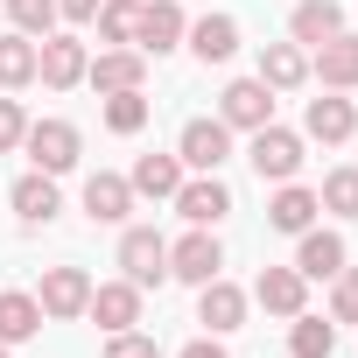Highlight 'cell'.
Segmentation results:
<instances>
[{"mask_svg": "<svg viewBox=\"0 0 358 358\" xmlns=\"http://www.w3.org/2000/svg\"><path fill=\"white\" fill-rule=\"evenodd\" d=\"M85 316L113 337V330H134L141 323V288L120 274V281H92V302H85Z\"/></svg>", "mask_w": 358, "mask_h": 358, "instance_id": "obj_13", "label": "cell"}, {"mask_svg": "<svg viewBox=\"0 0 358 358\" xmlns=\"http://www.w3.org/2000/svg\"><path fill=\"white\" fill-rule=\"evenodd\" d=\"M344 260H351V253H344V239H337V232H323V225L295 232V274H302V281H330Z\"/></svg>", "mask_w": 358, "mask_h": 358, "instance_id": "obj_17", "label": "cell"}, {"mask_svg": "<svg viewBox=\"0 0 358 358\" xmlns=\"http://www.w3.org/2000/svg\"><path fill=\"white\" fill-rule=\"evenodd\" d=\"M309 78H316L323 92H358V36L337 29L330 43H316V50H309Z\"/></svg>", "mask_w": 358, "mask_h": 358, "instance_id": "obj_10", "label": "cell"}, {"mask_svg": "<svg viewBox=\"0 0 358 358\" xmlns=\"http://www.w3.org/2000/svg\"><path fill=\"white\" fill-rule=\"evenodd\" d=\"M330 323H358V267L351 260L330 274Z\"/></svg>", "mask_w": 358, "mask_h": 358, "instance_id": "obj_32", "label": "cell"}, {"mask_svg": "<svg viewBox=\"0 0 358 358\" xmlns=\"http://www.w3.org/2000/svg\"><path fill=\"white\" fill-rule=\"evenodd\" d=\"M183 36H190V15L176 8V0H141V22H134V50H141V57L183 50Z\"/></svg>", "mask_w": 358, "mask_h": 358, "instance_id": "obj_6", "label": "cell"}, {"mask_svg": "<svg viewBox=\"0 0 358 358\" xmlns=\"http://www.w3.org/2000/svg\"><path fill=\"white\" fill-rule=\"evenodd\" d=\"M197 323H204L211 337L239 330V323H246V288H232L225 274H218V281H204V288H197Z\"/></svg>", "mask_w": 358, "mask_h": 358, "instance_id": "obj_18", "label": "cell"}, {"mask_svg": "<svg viewBox=\"0 0 358 358\" xmlns=\"http://www.w3.org/2000/svg\"><path fill=\"white\" fill-rule=\"evenodd\" d=\"M120 274L148 295V288H162L169 281V239L155 232V225H127L120 232Z\"/></svg>", "mask_w": 358, "mask_h": 358, "instance_id": "obj_2", "label": "cell"}, {"mask_svg": "<svg viewBox=\"0 0 358 358\" xmlns=\"http://www.w3.org/2000/svg\"><path fill=\"white\" fill-rule=\"evenodd\" d=\"M316 204L337 211V218H358V169H330L323 190H316Z\"/></svg>", "mask_w": 358, "mask_h": 358, "instance_id": "obj_30", "label": "cell"}, {"mask_svg": "<svg viewBox=\"0 0 358 358\" xmlns=\"http://www.w3.org/2000/svg\"><path fill=\"white\" fill-rule=\"evenodd\" d=\"M344 29V8H337V0H302V8L288 15V36L302 43V50H316V43H330Z\"/></svg>", "mask_w": 358, "mask_h": 358, "instance_id": "obj_23", "label": "cell"}, {"mask_svg": "<svg viewBox=\"0 0 358 358\" xmlns=\"http://www.w3.org/2000/svg\"><path fill=\"white\" fill-rule=\"evenodd\" d=\"M260 85L267 92H302L309 85V50L302 43H267L260 50Z\"/></svg>", "mask_w": 358, "mask_h": 358, "instance_id": "obj_21", "label": "cell"}, {"mask_svg": "<svg viewBox=\"0 0 358 358\" xmlns=\"http://www.w3.org/2000/svg\"><path fill=\"white\" fill-rule=\"evenodd\" d=\"M148 113H155L148 92H106V127H113V134H141Z\"/></svg>", "mask_w": 358, "mask_h": 358, "instance_id": "obj_29", "label": "cell"}, {"mask_svg": "<svg viewBox=\"0 0 358 358\" xmlns=\"http://www.w3.org/2000/svg\"><path fill=\"white\" fill-rule=\"evenodd\" d=\"M246 302H260L267 316H302V309H309V281H302L295 267H260V281H253Z\"/></svg>", "mask_w": 358, "mask_h": 358, "instance_id": "obj_16", "label": "cell"}, {"mask_svg": "<svg viewBox=\"0 0 358 358\" xmlns=\"http://www.w3.org/2000/svg\"><path fill=\"white\" fill-rule=\"evenodd\" d=\"M36 85V36H0V92H22Z\"/></svg>", "mask_w": 358, "mask_h": 358, "instance_id": "obj_27", "label": "cell"}, {"mask_svg": "<svg viewBox=\"0 0 358 358\" xmlns=\"http://www.w3.org/2000/svg\"><path fill=\"white\" fill-rule=\"evenodd\" d=\"M106 358H162V351H155L148 330H113V337H106Z\"/></svg>", "mask_w": 358, "mask_h": 358, "instance_id": "obj_33", "label": "cell"}, {"mask_svg": "<svg viewBox=\"0 0 358 358\" xmlns=\"http://www.w3.org/2000/svg\"><path fill=\"white\" fill-rule=\"evenodd\" d=\"M176 162H183L190 176H218L232 162V127L225 120H183V134H176Z\"/></svg>", "mask_w": 358, "mask_h": 358, "instance_id": "obj_4", "label": "cell"}, {"mask_svg": "<svg viewBox=\"0 0 358 358\" xmlns=\"http://www.w3.org/2000/svg\"><path fill=\"white\" fill-rule=\"evenodd\" d=\"M43 330V302L22 288H0V344H29Z\"/></svg>", "mask_w": 358, "mask_h": 358, "instance_id": "obj_25", "label": "cell"}, {"mask_svg": "<svg viewBox=\"0 0 358 358\" xmlns=\"http://www.w3.org/2000/svg\"><path fill=\"white\" fill-rule=\"evenodd\" d=\"M36 302H43V316L71 323V316H85V302H92V274H85V267H43Z\"/></svg>", "mask_w": 358, "mask_h": 358, "instance_id": "obj_12", "label": "cell"}, {"mask_svg": "<svg viewBox=\"0 0 358 358\" xmlns=\"http://www.w3.org/2000/svg\"><path fill=\"white\" fill-rule=\"evenodd\" d=\"M351 134H358V106H351L344 92H323V99H309V106H302V141L344 148Z\"/></svg>", "mask_w": 358, "mask_h": 358, "instance_id": "obj_9", "label": "cell"}, {"mask_svg": "<svg viewBox=\"0 0 358 358\" xmlns=\"http://www.w3.org/2000/svg\"><path fill=\"white\" fill-rule=\"evenodd\" d=\"M183 43H190L197 64H232V50H239V22H232V15H197Z\"/></svg>", "mask_w": 358, "mask_h": 358, "instance_id": "obj_20", "label": "cell"}, {"mask_svg": "<svg viewBox=\"0 0 358 358\" xmlns=\"http://www.w3.org/2000/svg\"><path fill=\"white\" fill-rule=\"evenodd\" d=\"M218 120H225L232 134H260V127L274 120V92H267L260 78H232V85L218 92Z\"/></svg>", "mask_w": 358, "mask_h": 358, "instance_id": "obj_8", "label": "cell"}, {"mask_svg": "<svg viewBox=\"0 0 358 358\" xmlns=\"http://www.w3.org/2000/svg\"><path fill=\"white\" fill-rule=\"evenodd\" d=\"M246 162L260 169V183H295L302 176V134H288V127H260L253 134V148H246Z\"/></svg>", "mask_w": 358, "mask_h": 358, "instance_id": "obj_5", "label": "cell"}, {"mask_svg": "<svg viewBox=\"0 0 358 358\" xmlns=\"http://www.w3.org/2000/svg\"><path fill=\"white\" fill-rule=\"evenodd\" d=\"M316 211H323V204H316V190H302V183H274V204H267V225L295 239V232H309V225H316Z\"/></svg>", "mask_w": 358, "mask_h": 358, "instance_id": "obj_22", "label": "cell"}, {"mask_svg": "<svg viewBox=\"0 0 358 358\" xmlns=\"http://www.w3.org/2000/svg\"><path fill=\"white\" fill-rule=\"evenodd\" d=\"M85 85L106 99V92H141L148 85V57L141 50H99L92 64H85Z\"/></svg>", "mask_w": 358, "mask_h": 358, "instance_id": "obj_14", "label": "cell"}, {"mask_svg": "<svg viewBox=\"0 0 358 358\" xmlns=\"http://www.w3.org/2000/svg\"><path fill=\"white\" fill-rule=\"evenodd\" d=\"M218 274H225V246H218V232H211V225H190L183 239L169 246V281L204 288V281H218Z\"/></svg>", "mask_w": 358, "mask_h": 358, "instance_id": "obj_3", "label": "cell"}, {"mask_svg": "<svg viewBox=\"0 0 358 358\" xmlns=\"http://www.w3.org/2000/svg\"><path fill=\"white\" fill-rule=\"evenodd\" d=\"M0 358H8V344H0Z\"/></svg>", "mask_w": 358, "mask_h": 358, "instance_id": "obj_37", "label": "cell"}, {"mask_svg": "<svg viewBox=\"0 0 358 358\" xmlns=\"http://www.w3.org/2000/svg\"><path fill=\"white\" fill-rule=\"evenodd\" d=\"M22 148H29V162H36L43 176H71L78 155H85V134H78L71 120H29Z\"/></svg>", "mask_w": 358, "mask_h": 358, "instance_id": "obj_1", "label": "cell"}, {"mask_svg": "<svg viewBox=\"0 0 358 358\" xmlns=\"http://www.w3.org/2000/svg\"><path fill=\"white\" fill-rule=\"evenodd\" d=\"M85 218H92V225H127V218H134V183L113 176V169L85 176Z\"/></svg>", "mask_w": 358, "mask_h": 358, "instance_id": "obj_15", "label": "cell"}, {"mask_svg": "<svg viewBox=\"0 0 358 358\" xmlns=\"http://www.w3.org/2000/svg\"><path fill=\"white\" fill-rule=\"evenodd\" d=\"M8 204H15V218H22V225H50V218L64 211V197H57V176H43V169H29L22 183L8 190Z\"/></svg>", "mask_w": 358, "mask_h": 358, "instance_id": "obj_19", "label": "cell"}, {"mask_svg": "<svg viewBox=\"0 0 358 358\" xmlns=\"http://www.w3.org/2000/svg\"><path fill=\"white\" fill-rule=\"evenodd\" d=\"M169 204H176L183 225H225L232 218V190L218 183V176H183V190H176Z\"/></svg>", "mask_w": 358, "mask_h": 358, "instance_id": "obj_11", "label": "cell"}, {"mask_svg": "<svg viewBox=\"0 0 358 358\" xmlns=\"http://www.w3.org/2000/svg\"><path fill=\"white\" fill-rule=\"evenodd\" d=\"M183 176H190V169L176 162V155H141L127 183H134V197H176V190H183Z\"/></svg>", "mask_w": 358, "mask_h": 358, "instance_id": "obj_24", "label": "cell"}, {"mask_svg": "<svg viewBox=\"0 0 358 358\" xmlns=\"http://www.w3.org/2000/svg\"><path fill=\"white\" fill-rule=\"evenodd\" d=\"M22 134H29L22 99H0V155H15V148H22Z\"/></svg>", "mask_w": 358, "mask_h": 358, "instance_id": "obj_34", "label": "cell"}, {"mask_svg": "<svg viewBox=\"0 0 358 358\" xmlns=\"http://www.w3.org/2000/svg\"><path fill=\"white\" fill-rule=\"evenodd\" d=\"M92 22H99V43H106V50H134V22H141V0H106V8H99Z\"/></svg>", "mask_w": 358, "mask_h": 358, "instance_id": "obj_28", "label": "cell"}, {"mask_svg": "<svg viewBox=\"0 0 358 358\" xmlns=\"http://www.w3.org/2000/svg\"><path fill=\"white\" fill-rule=\"evenodd\" d=\"M8 22H15L22 36H36V43H43L64 15H57V0H8Z\"/></svg>", "mask_w": 358, "mask_h": 358, "instance_id": "obj_31", "label": "cell"}, {"mask_svg": "<svg viewBox=\"0 0 358 358\" xmlns=\"http://www.w3.org/2000/svg\"><path fill=\"white\" fill-rule=\"evenodd\" d=\"M176 358H225V344H218V337H190V344L176 351Z\"/></svg>", "mask_w": 358, "mask_h": 358, "instance_id": "obj_36", "label": "cell"}, {"mask_svg": "<svg viewBox=\"0 0 358 358\" xmlns=\"http://www.w3.org/2000/svg\"><path fill=\"white\" fill-rule=\"evenodd\" d=\"M288 351H295V358H330V351H337V323H330V316H309V309L288 316Z\"/></svg>", "mask_w": 358, "mask_h": 358, "instance_id": "obj_26", "label": "cell"}, {"mask_svg": "<svg viewBox=\"0 0 358 358\" xmlns=\"http://www.w3.org/2000/svg\"><path fill=\"white\" fill-rule=\"evenodd\" d=\"M85 64H92V50L78 43V36H43L36 43V78L50 85V92H71V85H85Z\"/></svg>", "mask_w": 358, "mask_h": 358, "instance_id": "obj_7", "label": "cell"}, {"mask_svg": "<svg viewBox=\"0 0 358 358\" xmlns=\"http://www.w3.org/2000/svg\"><path fill=\"white\" fill-rule=\"evenodd\" d=\"M99 8H106V0H57V15H64V22H92Z\"/></svg>", "mask_w": 358, "mask_h": 358, "instance_id": "obj_35", "label": "cell"}]
</instances>
